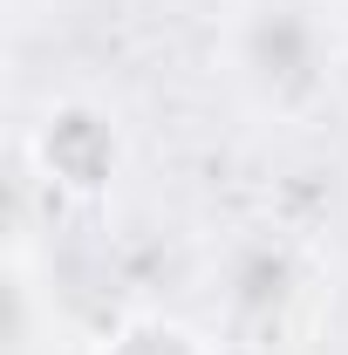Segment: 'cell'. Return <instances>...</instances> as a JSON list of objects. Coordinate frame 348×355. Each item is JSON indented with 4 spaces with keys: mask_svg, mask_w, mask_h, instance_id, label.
Segmentation results:
<instances>
[{
    "mask_svg": "<svg viewBox=\"0 0 348 355\" xmlns=\"http://www.w3.org/2000/svg\"><path fill=\"white\" fill-rule=\"evenodd\" d=\"M225 62H232L239 96L260 116L294 123L328 103L342 55H335V28L321 21L314 0H239L232 28H225Z\"/></svg>",
    "mask_w": 348,
    "mask_h": 355,
    "instance_id": "1",
    "label": "cell"
},
{
    "mask_svg": "<svg viewBox=\"0 0 348 355\" xmlns=\"http://www.w3.org/2000/svg\"><path fill=\"white\" fill-rule=\"evenodd\" d=\"M28 157L62 198H103L123 171V130H116V116L103 103L69 96V103L42 110V123L28 137Z\"/></svg>",
    "mask_w": 348,
    "mask_h": 355,
    "instance_id": "2",
    "label": "cell"
},
{
    "mask_svg": "<svg viewBox=\"0 0 348 355\" xmlns=\"http://www.w3.org/2000/svg\"><path fill=\"white\" fill-rule=\"evenodd\" d=\"M225 294H232V308L246 314V321H266V314L280 321V314L301 301V260H294L280 239H273V246L260 239V246H246V253L232 260V287H225Z\"/></svg>",
    "mask_w": 348,
    "mask_h": 355,
    "instance_id": "3",
    "label": "cell"
},
{
    "mask_svg": "<svg viewBox=\"0 0 348 355\" xmlns=\"http://www.w3.org/2000/svg\"><path fill=\"white\" fill-rule=\"evenodd\" d=\"M96 355H212V342L198 328L171 321V314H130Z\"/></svg>",
    "mask_w": 348,
    "mask_h": 355,
    "instance_id": "4",
    "label": "cell"
}]
</instances>
